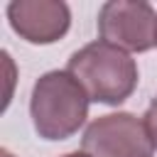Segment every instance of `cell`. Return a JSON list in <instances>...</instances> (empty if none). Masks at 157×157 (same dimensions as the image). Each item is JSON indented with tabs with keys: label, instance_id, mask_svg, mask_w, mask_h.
I'll use <instances>...</instances> for the list:
<instances>
[{
	"label": "cell",
	"instance_id": "6da1fadb",
	"mask_svg": "<svg viewBox=\"0 0 157 157\" xmlns=\"http://www.w3.org/2000/svg\"><path fill=\"white\" fill-rule=\"evenodd\" d=\"M66 71L83 86L93 103L120 105L125 103L140 81L137 61L120 47H113L103 39L88 42L71 54Z\"/></svg>",
	"mask_w": 157,
	"mask_h": 157
},
{
	"label": "cell",
	"instance_id": "7a4b0ae2",
	"mask_svg": "<svg viewBox=\"0 0 157 157\" xmlns=\"http://www.w3.org/2000/svg\"><path fill=\"white\" fill-rule=\"evenodd\" d=\"M88 93L69 71L42 74L29 96V118L42 140L59 142L78 132L88 118Z\"/></svg>",
	"mask_w": 157,
	"mask_h": 157
},
{
	"label": "cell",
	"instance_id": "3957f363",
	"mask_svg": "<svg viewBox=\"0 0 157 157\" xmlns=\"http://www.w3.org/2000/svg\"><path fill=\"white\" fill-rule=\"evenodd\" d=\"M96 25L103 42L128 54L157 47V12L145 0H108L101 5Z\"/></svg>",
	"mask_w": 157,
	"mask_h": 157
},
{
	"label": "cell",
	"instance_id": "277c9868",
	"mask_svg": "<svg viewBox=\"0 0 157 157\" xmlns=\"http://www.w3.org/2000/svg\"><path fill=\"white\" fill-rule=\"evenodd\" d=\"M81 147L91 157H155L145 120L125 110L91 120L83 130Z\"/></svg>",
	"mask_w": 157,
	"mask_h": 157
},
{
	"label": "cell",
	"instance_id": "5b68a950",
	"mask_svg": "<svg viewBox=\"0 0 157 157\" xmlns=\"http://www.w3.org/2000/svg\"><path fill=\"white\" fill-rule=\"evenodd\" d=\"M7 20L15 34L29 44H54L71 27V10L61 0H12Z\"/></svg>",
	"mask_w": 157,
	"mask_h": 157
},
{
	"label": "cell",
	"instance_id": "8992f818",
	"mask_svg": "<svg viewBox=\"0 0 157 157\" xmlns=\"http://www.w3.org/2000/svg\"><path fill=\"white\" fill-rule=\"evenodd\" d=\"M145 125H147V132H150V137H152V145H155V150H157V96L152 98V103L147 105V110H145Z\"/></svg>",
	"mask_w": 157,
	"mask_h": 157
},
{
	"label": "cell",
	"instance_id": "52a82bcc",
	"mask_svg": "<svg viewBox=\"0 0 157 157\" xmlns=\"http://www.w3.org/2000/svg\"><path fill=\"white\" fill-rule=\"evenodd\" d=\"M61 157H91V155H88V152H83V150H81V152L76 150V152H66V155H61Z\"/></svg>",
	"mask_w": 157,
	"mask_h": 157
},
{
	"label": "cell",
	"instance_id": "ba28073f",
	"mask_svg": "<svg viewBox=\"0 0 157 157\" xmlns=\"http://www.w3.org/2000/svg\"><path fill=\"white\" fill-rule=\"evenodd\" d=\"M0 157H15L12 152H7V150H0Z\"/></svg>",
	"mask_w": 157,
	"mask_h": 157
}]
</instances>
